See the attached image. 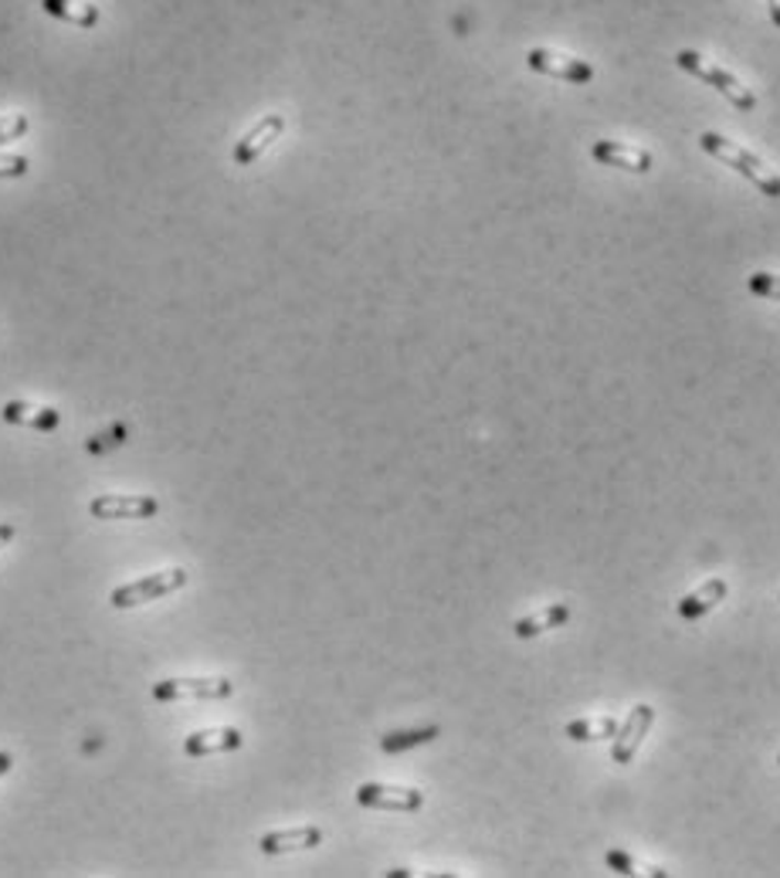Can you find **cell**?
Returning <instances> with one entry per match:
<instances>
[{"instance_id": "6da1fadb", "label": "cell", "mask_w": 780, "mask_h": 878, "mask_svg": "<svg viewBox=\"0 0 780 878\" xmlns=\"http://www.w3.org/2000/svg\"><path fill=\"white\" fill-rule=\"evenodd\" d=\"M699 147H703L709 157H716V160H723L726 167H733L740 176H747L760 194H767V197H773V201L780 197V176H777L763 160H757L754 153H747L744 147H737V143L726 140V136H719V132H703V136H699Z\"/></svg>"}, {"instance_id": "7a4b0ae2", "label": "cell", "mask_w": 780, "mask_h": 878, "mask_svg": "<svg viewBox=\"0 0 780 878\" xmlns=\"http://www.w3.org/2000/svg\"><path fill=\"white\" fill-rule=\"evenodd\" d=\"M675 65L682 68V72H690V75H696V78H703L706 85H713L719 96H726L733 106H737L740 113H754L757 109V96L754 92L733 75V72H726V68H719V65H713V62H706L703 55H696V52H679L675 55Z\"/></svg>"}, {"instance_id": "3957f363", "label": "cell", "mask_w": 780, "mask_h": 878, "mask_svg": "<svg viewBox=\"0 0 780 878\" xmlns=\"http://www.w3.org/2000/svg\"><path fill=\"white\" fill-rule=\"evenodd\" d=\"M183 583H188V570H183V567L157 570V574H150V577H140V580H132V583L116 587L113 597H109V604H113L116 611L140 608V604H150V600H160V597L180 590Z\"/></svg>"}, {"instance_id": "277c9868", "label": "cell", "mask_w": 780, "mask_h": 878, "mask_svg": "<svg viewBox=\"0 0 780 878\" xmlns=\"http://www.w3.org/2000/svg\"><path fill=\"white\" fill-rule=\"evenodd\" d=\"M227 696H235V682L232 678H163L153 685V699L157 703H221Z\"/></svg>"}, {"instance_id": "5b68a950", "label": "cell", "mask_w": 780, "mask_h": 878, "mask_svg": "<svg viewBox=\"0 0 780 878\" xmlns=\"http://www.w3.org/2000/svg\"><path fill=\"white\" fill-rule=\"evenodd\" d=\"M356 804L366 811H397V814H415L425 807V794L415 788H394V783H360L356 788Z\"/></svg>"}, {"instance_id": "8992f818", "label": "cell", "mask_w": 780, "mask_h": 878, "mask_svg": "<svg viewBox=\"0 0 780 878\" xmlns=\"http://www.w3.org/2000/svg\"><path fill=\"white\" fill-rule=\"evenodd\" d=\"M88 513L96 520H153L160 513V502L153 495H99L88 502Z\"/></svg>"}, {"instance_id": "52a82bcc", "label": "cell", "mask_w": 780, "mask_h": 878, "mask_svg": "<svg viewBox=\"0 0 780 878\" xmlns=\"http://www.w3.org/2000/svg\"><path fill=\"white\" fill-rule=\"evenodd\" d=\"M286 132V116L282 113H268V116H261L242 140L235 143V153H232V160H235V167H252L255 160H261V153L279 140V136Z\"/></svg>"}, {"instance_id": "ba28073f", "label": "cell", "mask_w": 780, "mask_h": 878, "mask_svg": "<svg viewBox=\"0 0 780 878\" xmlns=\"http://www.w3.org/2000/svg\"><path fill=\"white\" fill-rule=\"evenodd\" d=\"M526 65L539 75H549V78H560V82H570V85H587L594 82V65L584 62V58H570V55H560V52H546V49H533L526 55Z\"/></svg>"}, {"instance_id": "9c48e42d", "label": "cell", "mask_w": 780, "mask_h": 878, "mask_svg": "<svg viewBox=\"0 0 780 878\" xmlns=\"http://www.w3.org/2000/svg\"><path fill=\"white\" fill-rule=\"evenodd\" d=\"M652 722H655V709H652V706H645V703L634 706V709L624 716V722L618 726V732H615L611 760H615V763H631L634 753H638V747L645 743V736H649Z\"/></svg>"}, {"instance_id": "30bf717a", "label": "cell", "mask_w": 780, "mask_h": 878, "mask_svg": "<svg viewBox=\"0 0 780 878\" xmlns=\"http://www.w3.org/2000/svg\"><path fill=\"white\" fill-rule=\"evenodd\" d=\"M245 736L235 726H211V729H197L183 739V753L201 760V757H214V753H232L242 750Z\"/></svg>"}, {"instance_id": "8fae6325", "label": "cell", "mask_w": 780, "mask_h": 878, "mask_svg": "<svg viewBox=\"0 0 780 878\" xmlns=\"http://www.w3.org/2000/svg\"><path fill=\"white\" fill-rule=\"evenodd\" d=\"M316 845H323V831L316 824H302V827H286V831H268V835L258 838L261 855H289V852H309Z\"/></svg>"}, {"instance_id": "7c38bea8", "label": "cell", "mask_w": 780, "mask_h": 878, "mask_svg": "<svg viewBox=\"0 0 780 878\" xmlns=\"http://www.w3.org/2000/svg\"><path fill=\"white\" fill-rule=\"evenodd\" d=\"M590 157L605 163V167H618V170H628V173H649L652 170V153L641 150V147H628V143H618V140H598L590 147Z\"/></svg>"}, {"instance_id": "4fadbf2b", "label": "cell", "mask_w": 780, "mask_h": 878, "mask_svg": "<svg viewBox=\"0 0 780 878\" xmlns=\"http://www.w3.org/2000/svg\"><path fill=\"white\" fill-rule=\"evenodd\" d=\"M4 421L8 425H18V428H31V431H55L62 425V414L55 407H44V404H28V400H8L4 404Z\"/></svg>"}, {"instance_id": "5bb4252c", "label": "cell", "mask_w": 780, "mask_h": 878, "mask_svg": "<svg viewBox=\"0 0 780 878\" xmlns=\"http://www.w3.org/2000/svg\"><path fill=\"white\" fill-rule=\"evenodd\" d=\"M726 580H706L703 587H696L693 593H685L679 604H675V614L682 618V621H703L709 611H716L723 600H726Z\"/></svg>"}, {"instance_id": "9a60e30c", "label": "cell", "mask_w": 780, "mask_h": 878, "mask_svg": "<svg viewBox=\"0 0 780 878\" xmlns=\"http://www.w3.org/2000/svg\"><path fill=\"white\" fill-rule=\"evenodd\" d=\"M41 11L55 18V21H65L72 28H99L103 14L96 4H85V0H41Z\"/></svg>"}, {"instance_id": "2e32d148", "label": "cell", "mask_w": 780, "mask_h": 878, "mask_svg": "<svg viewBox=\"0 0 780 878\" xmlns=\"http://www.w3.org/2000/svg\"><path fill=\"white\" fill-rule=\"evenodd\" d=\"M567 621H570V604H567V600H557V604H549V608H543V611H536L530 618H520L513 624V631H516V638H536V634L554 631V628L567 624Z\"/></svg>"}, {"instance_id": "e0dca14e", "label": "cell", "mask_w": 780, "mask_h": 878, "mask_svg": "<svg viewBox=\"0 0 780 878\" xmlns=\"http://www.w3.org/2000/svg\"><path fill=\"white\" fill-rule=\"evenodd\" d=\"M618 719L615 716H587V719H574L567 722V736L577 739V743H594V739H615L618 732Z\"/></svg>"}, {"instance_id": "ac0fdd59", "label": "cell", "mask_w": 780, "mask_h": 878, "mask_svg": "<svg viewBox=\"0 0 780 878\" xmlns=\"http://www.w3.org/2000/svg\"><path fill=\"white\" fill-rule=\"evenodd\" d=\"M441 729L438 726H418V729H397V732H387L381 736V750L384 753H404V750H415V747H425L431 739H438Z\"/></svg>"}, {"instance_id": "d6986e66", "label": "cell", "mask_w": 780, "mask_h": 878, "mask_svg": "<svg viewBox=\"0 0 780 878\" xmlns=\"http://www.w3.org/2000/svg\"><path fill=\"white\" fill-rule=\"evenodd\" d=\"M605 865L611 868V871H618V875H659V878H665L669 871L665 868H641L628 852H621V848H611L608 855H605Z\"/></svg>"}, {"instance_id": "ffe728a7", "label": "cell", "mask_w": 780, "mask_h": 878, "mask_svg": "<svg viewBox=\"0 0 780 878\" xmlns=\"http://www.w3.org/2000/svg\"><path fill=\"white\" fill-rule=\"evenodd\" d=\"M31 129V119L24 113H11V116H0V147H8L14 140H21V136H28Z\"/></svg>"}, {"instance_id": "44dd1931", "label": "cell", "mask_w": 780, "mask_h": 878, "mask_svg": "<svg viewBox=\"0 0 780 878\" xmlns=\"http://www.w3.org/2000/svg\"><path fill=\"white\" fill-rule=\"evenodd\" d=\"M750 292L760 296V299H770V302H780V275H770V271H754L750 275Z\"/></svg>"}, {"instance_id": "7402d4cb", "label": "cell", "mask_w": 780, "mask_h": 878, "mask_svg": "<svg viewBox=\"0 0 780 878\" xmlns=\"http://www.w3.org/2000/svg\"><path fill=\"white\" fill-rule=\"evenodd\" d=\"M129 438V428L126 425H113L106 435H96V441H88V451H109V448H116V445H122Z\"/></svg>"}, {"instance_id": "603a6c76", "label": "cell", "mask_w": 780, "mask_h": 878, "mask_svg": "<svg viewBox=\"0 0 780 878\" xmlns=\"http://www.w3.org/2000/svg\"><path fill=\"white\" fill-rule=\"evenodd\" d=\"M28 157H14V153H0V180H18L28 173Z\"/></svg>"}, {"instance_id": "cb8c5ba5", "label": "cell", "mask_w": 780, "mask_h": 878, "mask_svg": "<svg viewBox=\"0 0 780 878\" xmlns=\"http://www.w3.org/2000/svg\"><path fill=\"white\" fill-rule=\"evenodd\" d=\"M14 536H18V526H14V523H0V549L11 546Z\"/></svg>"}, {"instance_id": "d4e9b609", "label": "cell", "mask_w": 780, "mask_h": 878, "mask_svg": "<svg viewBox=\"0 0 780 878\" xmlns=\"http://www.w3.org/2000/svg\"><path fill=\"white\" fill-rule=\"evenodd\" d=\"M11 767H14V757H11L8 750H0V777L11 773Z\"/></svg>"}, {"instance_id": "484cf974", "label": "cell", "mask_w": 780, "mask_h": 878, "mask_svg": "<svg viewBox=\"0 0 780 878\" xmlns=\"http://www.w3.org/2000/svg\"><path fill=\"white\" fill-rule=\"evenodd\" d=\"M770 4V18H773V24L780 28V0H767Z\"/></svg>"}, {"instance_id": "4316f807", "label": "cell", "mask_w": 780, "mask_h": 878, "mask_svg": "<svg viewBox=\"0 0 780 878\" xmlns=\"http://www.w3.org/2000/svg\"><path fill=\"white\" fill-rule=\"evenodd\" d=\"M777 767H780V753H777Z\"/></svg>"}, {"instance_id": "83f0119b", "label": "cell", "mask_w": 780, "mask_h": 878, "mask_svg": "<svg viewBox=\"0 0 780 878\" xmlns=\"http://www.w3.org/2000/svg\"><path fill=\"white\" fill-rule=\"evenodd\" d=\"M777 597H780V593H777Z\"/></svg>"}]
</instances>
